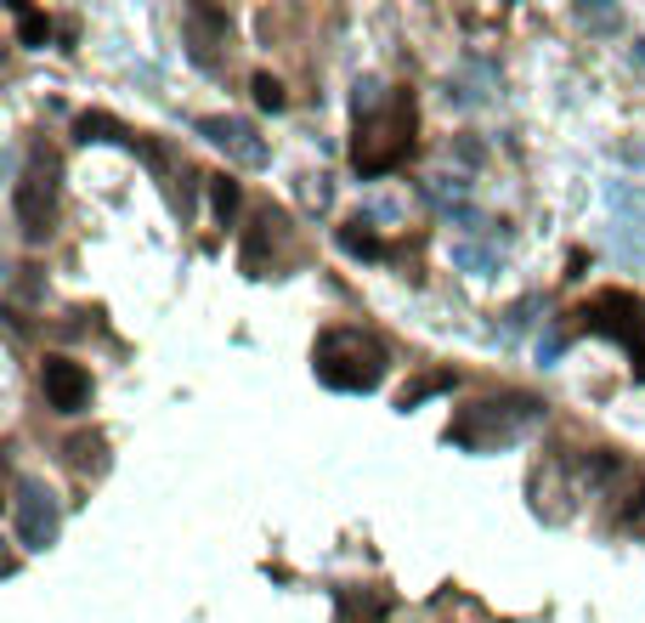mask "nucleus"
<instances>
[{
  "instance_id": "obj_16",
  "label": "nucleus",
  "mask_w": 645,
  "mask_h": 623,
  "mask_svg": "<svg viewBox=\"0 0 645 623\" xmlns=\"http://www.w3.org/2000/svg\"><path fill=\"white\" fill-rule=\"evenodd\" d=\"M250 91H255V103H261V108H272V114H278V108L289 103V96H284V85L272 80V74H255V80H250Z\"/></svg>"
},
{
  "instance_id": "obj_6",
  "label": "nucleus",
  "mask_w": 645,
  "mask_h": 623,
  "mask_svg": "<svg viewBox=\"0 0 645 623\" xmlns=\"http://www.w3.org/2000/svg\"><path fill=\"white\" fill-rule=\"evenodd\" d=\"M41 391L57 414H80L91 403V374L74 364V357H46L41 364Z\"/></svg>"
},
{
  "instance_id": "obj_17",
  "label": "nucleus",
  "mask_w": 645,
  "mask_h": 623,
  "mask_svg": "<svg viewBox=\"0 0 645 623\" xmlns=\"http://www.w3.org/2000/svg\"><path fill=\"white\" fill-rule=\"evenodd\" d=\"M623 528H640V533H645V487H640V499L623 505Z\"/></svg>"
},
{
  "instance_id": "obj_5",
  "label": "nucleus",
  "mask_w": 645,
  "mask_h": 623,
  "mask_svg": "<svg viewBox=\"0 0 645 623\" xmlns=\"http://www.w3.org/2000/svg\"><path fill=\"white\" fill-rule=\"evenodd\" d=\"M12 494H18L12 499V533H18V544L23 550H51L57 533H62V510L51 499V487L41 476H18Z\"/></svg>"
},
{
  "instance_id": "obj_4",
  "label": "nucleus",
  "mask_w": 645,
  "mask_h": 623,
  "mask_svg": "<svg viewBox=\"0 0 645 623\" xmlns=\"http://www.w3.org/2000/svg\"><path fill=\"white\" fill-rule=\"evenodd\" d=\"M577 330H595V335H611L618 346H629L640 364V380H645V301H634L623 289H606L577 312Z\"/></svg>"
},
{
  "instance_id": "obj_12",
  "label": "nucleus",
  "mask_w": 645,
  "mask_h": 623,
  "mask_svg": "<svg viewBox=\"0 0 645 623\" xmlns=\"http://www.w3.org/2000/svg\"><path fill=\"white\" fill-rule=\"evenodd\" d=\"M12 18H18V46H46V41H51V18H46V12L18 7Z\"/></svg>"
},
{
  "instance_id": "obj_7",
  "label": "nucleus",
  "mask_w": 645,
  "mask_h": 623,
  "mask_svg": "<svg viewBox=\"0 0 645 623\" xmlns=\"http://www.w3.org/2000/svg\"><path fill=\"white\" fill-rule=\"evenodd\" d=\"M198 137H204V142H216L221 153H232L238 165H266V142L255 137V125H244V119L210 114V119H198Z\"/></svg>"
},
{
  "instance_id": "obj_11",
  "label": "nucleus",
  "mask_w": 645,
  "mask_h": 623,
  "mask_svg": "<svg viewBox=\"0 0 645 623\" xmlns=\"http://www.w3.org/2000/svg\"><path fill=\"white\" fill-rule=\"evenodd\" d=\"M339 250L357 255V261H385V239L373 233L368 221H346V227H339Z\"/></svg>"
},
{
  "instance_id": "obj_14",
  "label": "nucleus",
  "mask_w": 645,
  "mask_h": 623,
  "mask_svg": "<svg viewBox=\"0 0 645 623\" xmlns=\"http://www.w3.org/2000/svg\"><path fill=\"white\" fill-rule=\"evenodd\" d=\"M68 465H74V471H96L102 465V437H74V442H68Z\"/></svg>"
},
{
  "instance_id": "obj_1",
  "label": "nucleus",
  "mask_w": 645,
  "mask_h": 623,
  "mask_svg": "<svg viewBox=\"0 0 645 623\" xmlns=\"http://www.w3.org/2000/svg\"><path fill=\"white\" fill-rule=\"evenodd\" d=\"M414 153V96H396V103L380 114V85L362 80L357 85V148L352 165L362 176H385L402 159Z\"/></svg>"
},
{
  "instance_id": "obj_2",
  "label": "nucleus",
  "mask_w": 645,
  "mask_h": 623,
  "mask_svg": "<svg viewBox=\"0 0 645 623\" xmlns=\"http://www.w3.org/2000/svg\"><path fill=\"white\" fill-rule=\"evenodd\" d=\"M312 369L329 391H373L385 380V346L362 330H329L312 351Z\"/></svg>"
},
{
  "instance_id": "obj_13",
  "label": "nucleus",
  "mask_w": 645,
  "mask_h": 623,
  "mask_svg": "<svg viewBox=\"0 0 645 623\" xmlns=\"http://www.w3.org/2000/svg\"><path fill=\"white\" fill-rule=\"evenodd\" d=\"M238 199H244V193H238V182H232V176H216V182H210V205H216V216H221V221H232V216H238Z\"/></svg>"
},
{
  "instance_id": "obj_3",
  "label": "nucleus",
  "mask_w": 645,
  "mask_h": 623,
  "mask_svg": "<svg viewBox=\"0 0 645 623\" xmlns=\"http://www.w3.org/2000/svg\"><path fill=\"white\" fill-rule=\"evenodd\" d=\"M51 176H57V159L46 148H34L28 171L12 187V210H18V227H23L28 244H41L51 233V221H57V182Z\"/></svg>"
},
{
  "instance_id": "obj_10",
  "label": "nucleus",
  "mask_w": 645,
  "mask_h": 623,
  "mask_svg": "<svg viewBox=\"0 0 645 623\" xmlns=\"http://www.w3.org/2000/svg\"><path fill=\"white\" fill-rule=\"evenodd\" d=\"M74 137L80 142H125V148H136V137H130L114 114H80L74 119Z\"/></svg>"
},
{
  "instance_id": "obj_8",
  "label": "nucleus",
  "mask_w": 645,
  "mask_h": 623,
  "mask_svg": "<svg viewBox=\"0 0 645 623\" xmlns=\"http://www.w3.org/2000/svg\"><path fill=\"white\" fill-rule=\"evenodd\" d=\"M216 35L227 41V12L187 7V41H193V62H198V69H216Z\"/></svg>"
},
{
  "instance_id": "obj_9",
  "label": "nucleus",
  "mask_w": 645,
  "mask_h": 623,
  "mask_svg": "<svg viewBox=\"0 0 645 623\" xmlns=\"http://www.w3.org/2000/svg\"><path fill=\"white\" fill-rule=\"evenodd\" d=\"M272 227H278V216L272 210H261L255 221H250V233H244V255H238V267H244L250 278H266V244H272Z\"/></svg>"
},
{
  "instance_id": "obj_15",
  "label": "nucleus",
  "mask_w": 645,
  "mask_h": 623,
  "mask_svg": "<svg viewBox=\"0 0 645 623\" xmlns=\"http://www.w3.org/2000/svg\"><path fill=\"white\" fill-rule=\"evenodd\" d=\"M448 385H453V374H425V380H414L402 391V408H419L425 397H436V391H448Z\"/></svg>"
},
{
  "instance_id": "obj_18",
  "label": "nucleus",
  "mask_w": 645,
  "mask_h": 623,
  "mask_svg": "<svg viewBox=\"0 0 645 623\" xmlns=\"http://www.w3.org/2000/svg\"><path fill=\"white\" fill-rule=\"evenodd\" d=\"M634 57H645V41H640V46H634Z\"/></svg>"
}]
</instances>
